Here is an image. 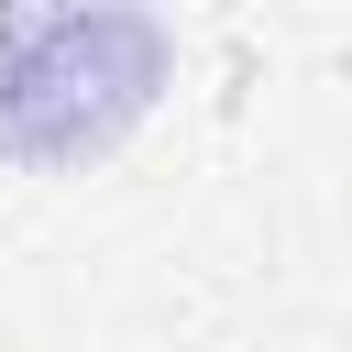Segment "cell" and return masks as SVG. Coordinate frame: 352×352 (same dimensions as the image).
Returning a JSON list of instances; mask_svg holds the SVG:
<instances>
[{
	"label": "cell",
	"mask_w": 352,
	"mask_h": 352,
	"mask_svg": "<svg viewBox=\"0 0 352 352\" xmlns=\"http://www.w3.org/2000/svg\"><path fill=\"white\" fill-rule=\"evenodd\" d=\"M165 77V33L132 11H66V22H22L0 44V143L33 165L99 154Z\"/></svg>",
	"instance_id": "cell-1"
}]
</instances>
